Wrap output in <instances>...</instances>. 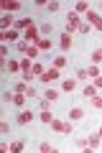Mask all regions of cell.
<instances>
[{"mask_svg":"<svg viewBox=\"0 0 102 153\" xmlns=\"http://www.w3.org/2000/svg\"><path fill=\"white\" fill-rule=\"evenodd\" d=\"M3 8H5L8 13H16L18 8H21V5H18V3H5V5H3Z\"/></svg>","mask_w":102,"mask_h":153,"instance_id":"obj_26","label":"cell"},{"mask_svg":"<svg viewBox=\"0 0 102 153\" xmlns=\"http://www.w3.org/2000/svg\"><path fill=\"white\" fill-rule=\"evenodd\" d=\"M10 23H13V18H10V16H5V18H3V28H8Z\"/></svg>","mask_w":102,"mask_h":153,"instance_id":"obj_34","label":"cell"},{"mask_svg":"<svg viewBox=\"0 0 102 153\" xmlns=\"http://www.w3.org/2000/svg\"><path fill=\"white\" fill-rule=\"evenodd\" d=\"M95 87H97V89H102V74H100V76H95Z\"/></svg>","mask_w":102,"mask_h":153,"instance_id":"obj_36","label":"cell"},{"mask_svg":"<svg viewBox=\"0 0 102 153\" xmlns=\"http://www.w3.org/2000/svg\"><path fill=\"white\" fill-rule=\"evenodd\" d=\"M23 148H26V146H23V140H13V143H8V151H13V153H21Z\"/></svg>","mask_w":102,"mask_h":153,"instance_id":"obj_13","label":"cell"},{"mask_svg":"<svg viewBox=\"0 0 102 153\" xmlns=\"http://www.w3.org/2000/svg\"><path fill=\"white\" fill-rule=\"evenodd\" d=\"M89 102H92V107H95V110H102V97H97V94H95V97H89Z\"/></svg>","mask_w":102,"mask_h":153,"instance_id":"obj_21","label":"cell"},{"mask_svg":"<svg viewBox=\"0 0 102 153\" xmlns=\"http://www.w3.org/2000/svg\"><path fill=\"white\" fill-rule=\"evenodd\" d=\"M77 76L79 79H87V69H77Z\"/></svg>","mask_w":102,"mask_h":153,"instance_id":"obj_35","label":"cell"},{"mask_svg":"<svg viewBox=\"0 0 102 153\" xmlns=\"http://www.w3.org/2000/svg\"><path fill=\"white\" fill-rule=\"evenodd\" d=\"M38 79H41L43 84H51L54 79H61V74H59V69H54V66H51V69H48V71H43V74L38 76Z\"/></svg>","mask_w":102,"mask_h":153,"instance_id":"obj_2","label":"cell"},{"mask_svg":"<svg viewBox=\"0 0 102 153\" xmlns=\"http://www.w3.org/2000/svg\"><path fill=\"white\" fill-rule=\"evenodd\" d=\"M33 46H38V51H46V49H51V41H48V38H41V36H38Z\"/></svg>","mask_w":102,"mask_h":153,"instance_id":"obj_11","label":"cell"},{"mask_svg":"<svg viewBox=\"0 0 102 153\" xmlns=\"http://www.w3.org/2000/svg\"><path fill=\"white\" fill-rule=\"evenodd\" d=\"M59 46H61V51H66L71 46V36H69V33H61V36H59Z\"/></svg>","mask_w":102,"mask_h":153,"instance_id":"obj_10","label":"cell"},{"mask_svg":"<svg viewBox=\"0 0 102 153\" xmlns=\"http://www.w3.org/2000/svg\"><path fill=\"white\" fill-rule=\"evenodd\" d=\"M102 61V49H95L92 51V64H100Z\"/></svg>","mask_w":102,"mask_h":153,"instance_id":"obj_20","label":"cell"},{"mask_svg":"<svg viewBox=\"0 0 102 153\" xmlns=\"http://www.w3.org/2000/svg\"><path fill=\"white\" fill-rule=\"evenodd\" d=\"M64 66H66V56H56V59H54V69H64Z\"/></svg>","mask_w":102,"mask_h":153,"instance_id":"obj_16","label":"cell"},{"mask_svg":"<svg viewBox=\"0 0 102 153\" xmlns=\"http://www.w3.org/2000/svg\"><path fill=\"white\" fill-rule=\"evenodd\" d=\"M87 76H92V79H95V76H100V66H97V64L87 66Z\"/></svg>","mask_w":102,"mask_h":153,"instance_id":"obj_18","label":"cell"},{"mask_svg":"<svg viewBox=\"0 0 102 153\" xmlns=\"http://www.w3.org/2000/svg\"><path fill=\"white\" fill-rule=\"evenodd\" d=\"M31 26H33L31 18H18L16 21V31H26V28H31Z\"/></svg>","mask_w":102,"mask_h":153,"instance_id":"obj_7","label":"cell"},{"mask_svg":"<svg viewBox=\"0 0 102 153\" xmlns=\"http://www.w3.org/2000/svg\"><path fill=\"white\" fill-rule=\"evenodd\" d=\"M43 97H46L48 102H54V100H59V94H56L54 89H46V92H43Z\"/></svg>","mask_w":102,"mask_h":153,"instance_id":"obj_22","label":"cell"},{"mask_svg":"<svg viewBox=\"0 0 102 153\" xmlns=\"http://www.w3.org/2000/svg\"><path fill=\"white\" fill-rule=\"evenodd\" d=\"M26 100H28V97H26V94H13V102H16V105H18V107H21V105H23V102H26Z\"/></svg>","mask_w":102,"mask_h":153,"instance_id":"obj_24","label":"cell"},{"mask_svg":"<svg viewBox=\"0 0 102 153\" xmlns=\"http://www.w3.org/2000/svg\"><path fill=\"white\" fill-rule=\"evenodd\" d=\"M5 69L10 71V74H16V71H21V61H16V59H10V61H8V64H5Z\"/></svg>","mask_w":102,"mask_h":153,"instance_id":"obj_12","label":"cell"},{"mask_svg":"<svg viewBox=\"0 0 102 153\" xmlns=\"http://www.w3.org/2000/svg\"><path fill=\"white\" fill-rule=\"evenodd\" d=\"M82 117H84V110H82V107H71L69 110V120L71 123H79Z\"/></svg>","mask_w":102,"mask_h":153,"instance_id":"obj_5","label":"cell"},{"mask_svg":"<svg viewBox=\"0 0 102 153\" xmlns=\"http://www.w3.org/2000/svg\"><path fill=\"white\" fill-rule=\"evenodd\" d=\"M36 38H38V31H36V28H26V31H23V41H26V44H28V41H36Z\"/></svg>","mask_w":102,"mask_h":153,"instance_id":"obj_8","label":"cell"},{"mask_svg":"<svg viewBox=\"0 0 102 153\" xmlns=\"http://www.w3.org/2000/svg\"><path fill=\"white\" fill-rule=\"evenodd\" d=\"M51 128H54L56 133H71V120L64 123V120H54L51 123Z\"/></svg>","mask_w":102,"mask_h":153,"instance_id":"obj_3","label":"cell"},{"mask_svg":"<svg viewBox=\"0 0 102 153\" xmlns=\"http://www.w3.org/2000/svg\"><path fill=\"white\" fill-rule=\"evenodd\" d=\"M41 123H46V125H51V123H54V117H51V112H48V110H41Z\"/></svg>","mask_w":102,"mask_h":153,"instance_id":"obj_17","label":"cell"},{"mask_svg":"<svg viewBox=\"0 0 102 153\" xmlns=\"http://www.w3.org/2000/svg\"><path fill=\"white\" fill-rule=\"evenodd\" d=\"M97 94V87L92 84V87H84V97H95Z\"/></svg>","mask_w":102,"mask_h":153,"instance_id":"obj_27","label":"cell"},{"mask_svg":"<svg viewBox=\"0 0 102 153\" xmlns=\"http://www.w3.org/2000/svg\"><path fill=\"white\" fill-rule=\"evenodd\" d=\"M3 38H5V41H16V38H18V31H5V33H3Z\"/></svg>","mask_w":102,"mask_h":153,"instance_id":"obj_23","label":"cell"},{"mask_svg":"<svg viewBox=\"0 0 102 153\" xmlns=\"http://www.w3.org/2000/svg\"><path fill=\"white\" fill-rule=\"evenodd\" d=\"M43 71H46V69H43V66H41V64H33V76H41V74H43Z\"/></svg>","mask_w":102,"mask_h":153,"instance_id":"obj_30","label":"cell"},{"mask_svg":"<svg viewBox=\"0 0 102 153\" xmlns=\"http://www.w3.org/2000/svg\"><path fill=\"white\" fill-rule=\"evenodd\" d=\"M97 135H100V138H102V128H100V133H97Z\"/></svg>","mask_w":102,"mask_h":153,"instance_id":"obj_37","label":"cell"},{"mask_svg":"<svg viewBox=\"0 0 102 153\" xmlns=\"http://www.w3.org/2000/svg\"><path fill=\"white\" fill-rule=\"evenodd\" d=\"M77 148H82V151H84V148H87V138H79V140H77Z\"/></svg>","mask_w":102,"mask_h":153,"instance_id":"obj_32","label":"cell"},{"mask_svg":"<svg viewBox=\"0 0 102 153\" xmlns=\"http://www.w3.org/2000/svg\"><path fill=\"white\" fill-rule=\"evenodd\" d=\"M92 31V26H89V23H82V26H79V31H77V33H82V36H84V33H89Z\"/></svg>","mask_w":102,"mask_h":153,"instance_id":"obj_29","label":"cell"},{"mask_svg":"<svg viewBox=\"0 0 102 153\" xmlns=\"http://www.w3.org/2000/svg\"><path fill=\"white\" fill-rule=\"evenodd\" d=\"M74 87H77V82H74V79H66V82L61 84V89H64V92H74Z\"/></svg>","mask_w":102,"mask_h":153,"instance_id":"obj_19","label":"cell"},{"mask_svg":"<svg viewBox=\"0 0 102 153\" xmlns=\"http://www.w3.org/2000/svg\"><path fill=\"white\" fill-rule=\"evenodd\" d=\"M87 21H89V26H95V28H100V31H102V16H100V13L89 10V13H87Z\"/></svg>","mask_w":102,"mask_h":153,"instance_id":"obj_4","label":"cell"},{"mask_svg":"<svg viewBox=\"0 0 102 153\" xmlns=\"http://www.w3.org/2000/svg\"><path fill=\"white\" fill-rule=\"evenodd\" d=\"M100 140H102L100 135H87V148H89V151H97V148H100Z\"/></svg>","mask_w":102,"mask_h":153,"instance_id":"obj_9","label":"cell"},{"mask_svg":"<svg viewBox=\"0 0 102 153\" xmlns=\"http://www.w3.org/2000/svg\"><path fill=\"white\" fill-rule=\"evenodd\" d=\"M74 13H89V3H84V0H79V3H77V8H74Z\"/></svg>","mask_w":102,"mask_h":153,"instance_id":"obj_14","label":"cell"},{"mask_svg":"<svg viewBox=\"0 0 102 153\" xmlns=\"http://www.w3.org/2000/svg\"><path fill=\"white\" fill-rule=\"evenodd\" d=\"M38 54H41V51H38V46H28V49H26V59H36Z\"/></svg>","mask_w":102,"mask_h":153,"instance_id":"obj_15","label":"cell"},{"mask_svg":"<svg viewBox=\"0 0 102 153\" xmlns=\"http://www.w3.org/2000/svg\"><path fill=\"white\" fill-rule=\"evenodd\" d=\"M31 120H33V112H31V110H21V115H18V123H21V125H28Z\"/></svg>","mask_w":102,"mask_h":153,"instance_id":"obj_6","label":"cell"},{"mask_svg":"<svg viewBox=\"0 0 102 153\" xmlns=\"http://www.w3.org/2000/svg\"><path fill=\"white\" fill-rule=\"evenodd\" d=\"M38 151H41V153H51V151H54V146H51V143H41Z\"/></svg>","mask_w":102,"mask_h":153,"instance_id":"obj_25","label":"cell"},{"mask_svg":"<svg viewBox=\"0 0 102 153\" xmlns=\"http://www.w3.org/2000/svg\"><path fill=\"white\" fill-rule=\"evenodd\" d=\"M26 89H28L26 82H18V84H16V94H26Z\"/></svg>","mask_w":102,"mask_h":153,"instance_id":"obj_28","label":"cell"},{"mask_svg":"<svg viewBox=\"0 0 102 153\" xmlns=\"http://www.w3.org/2000/svg\"><path fill=\"white\" fill-rule=\"evenodd\" d=\"M79 26H82V21H79V13H66V33H77L79 31Z\"/></svg>","mask_w":102,"mask_h":153,"instance_id":"obj_1","label":"cell"},{"mask_svg":"<svg viewBox=\"0 0 102 153\" xmlns=\"http://www.w3.org/2000/svg\"><path fill=\"white\" fill-rule=\"evenodd\" d=\"M46 8H48L51 13H56V10H59V3H46Z\"/></svg>","mask_w":102,"mask_h":153,"instance_id":"obj_31","label":"cell"},{"mask_svg":"<svg viewBox=\"0 0 102 153\" xmlns=\"http://www.w3.org/2000/svg\"><path fill=\"white\" fill-rule=\"evenodd\" d=\"M26 49H28V44H26V41H21V44H18V51H21V54H26Z\"/></svg>","mask_w":102,"mask_h":153,"instance_id":"obj_33","label":"cell"}]
</instances>
